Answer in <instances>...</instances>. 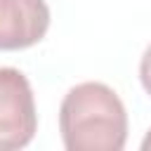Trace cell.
<instances>
[{"label":"cell","instance_id":"cell-4","mask_svg":"<svg viewBox=\"0 0 151 151\" xmlns=\"http://www.w3.org/2000/svg\"><path fill=\"white\" fill-rule=\"evenodd\" d=\"M139 80H142L144 92L151 97V42L146 45V50L139 59Z\"/></svg>","mask_w":151,"mask_h":151},{"label":"cell","instance_id":"cell-1","mask_svg":"<svg viewBox=\"0 0 151 151\" xmlns=\"http://www.w3.org/2000/svg\"><path fill=\"white\" fill-rule=\"evenodd\" d=\"M59 132L66 151H120L127 142L125 104L106 83H78L61 99Z\"/></svg>","mask_w":151,"mask_h":151},{"label":"cell","instance_id":"cell-5","mask_svg":"<svg viewBox=\"0 0 151 151\" xmlns=\"http://www.w3.org/2000/svg\"><path fill=\"white\" fill-rule=\"evenodd\" d=\"M142 151H151V127L146 130V134L142 139Z\"/></svg>","mask_w":151,"mask_h":151},{"label":"cell","instance_id":"cell-3","mask_svg":"<svg viewBox=\"0 0 151 151\" xmlns=\"http://www.w3.org/2000/svg\"><path fill=\"white\" fill-rule=\"evenodd\" d=\"M45 0H0V52H17L38 45L50 28Z\"/></svg>","mask_w":151,"mask_h":151},{"label":"cell","instance_id":"cell-2","mask_svg":"<svg viewBox=\"0 0 151 151\" xmlns=\"http://www.w3.org/2000/svg\"><path fill=\"white\" fill-rule=\"evenodd\" d=\"M38 132L35 97L28 78L14 66H0V151H17Z\"/></svg>","mask_w":151,"mask_h":151}]
</instances>
